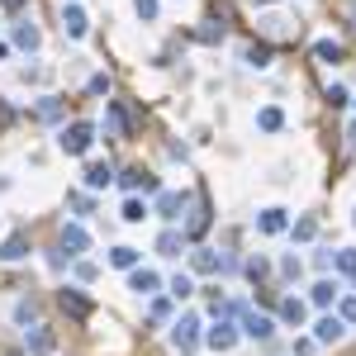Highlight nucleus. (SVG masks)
<instances>
[{"instance_id":"obj_18","label":"nucleus","mask_w":356,"mask_h":356,"mask_svg":"<svg viewBox=\"0 0 356 356\" xmlns=\"http://www.w3.org/2000/svg\"><path fill=\"white\" fill-rule=\"evenodd\" d=\"M314 57H318V62H342V43H338V38H318V43H314Z\"/></svg>"},{"instance_id":"obj_39","label":"nucleus","mask_w":356,"mask_h":356,"mask_svg":"<svg viewBox=\"0 0 356 356\" xmlns=\"http://www.w3.org/2000/svg\"><path fill=\"white\" fill-rule=\"evenodd\" d=\"M5 5H19V0H5Z\"/></svg>"},{"instance_id":"obj_26","label":"nucleus","mask_w":356,"mask_h":356,"mask_svg":"<svg viewBox=\"0 0 356 356\" xmlns=\"http://www.w3.org/2000/svg\"><path fill=\"white\" fill-rule=\"evenodd\" d=\"M124 219H128V223H143V219H148V204H143V200H124Z\"/></svg>"},{"instance_id":"obj_17","label":"nucleus","mask_w":356,"mask_h":356,"mask_svg":"<svg viewBox=\"0 0 356 356\" xmlns=\"http://www.w3.org/2000/svg\"><path fill=\"white\" fill-rule=\"evenodd\" d=\"M157 252H162V257H180V252H185V238H180L176 228H167V233L157 238Z\"/></svg>"},{"instance_id":"obj_19","label":"nucleus","mask_w":356,"mask_h":356,"mask_svg":"<svg viewBox=\"0 0 356 356\" xmlns=\"http://www.w3.org/2000/svg\"><path fill=\"white\" fill-rule=\"evenodd\" d=\"M304 314H309V309H304V299H295V295L280 304V318H285L290 328H299V323H304Z\"/></svg>"},{"instance_id":"obj_24","label":"nucleus","mask_w":356,"mask_h":356,"mask_svg":"<svg viewBox=\"0 0 356 356\" xmlns=\"http://www.w3.org/2000/svg\"><path fill=\"white\" fill-rule=\"evenodd\" d=\"M29 352H53V333H43V328H33V333H29Z\"/></svg>"},{"instance_id":"obj_12","label":"nucleus","mask_w":356,"mask_h":356,"mask_svg":"<svg viewBox=\"0 0 356 356\" xmlns=\"http://www.w3.org/2000/svg\"><path fill=\"white\" fill-rule=\"evenodd\" d=\"M309 304H318V309L338 304V280H318V285L309 290Z\"/></svg>"},{"instance_id":"obj_15","label":"nucleus","mask_w":356,"mask_h":356,"mask_svg":"<svg viewBox=\"0 0 356 356\" xmlns=\"http://www.w3.org/2000/svg\"><path fill=\"white\" fill-rule=\"evenodd\" d=\"M257 228H262V233H285V228H290V219H285V209H262Z\"/></svg>"},{"instance_id":"obj_25","label":"nucleus","mask_w":356,"mask_h":356,"mask_svg":"<svg viewBox=\"0 0 356 356\" xmlns=\"http://www.w3.org/2000/svg\"><path fill=\"white\" fill-rule=\"evenodd\" d=\"M167 290H172V299H190V295H195L190 275H172V285H167Z\"/></svg>"},{"instance_id":"obj_38","label":"nucleus","mask_w":356,"mask_h":356,"mask_svg":"<svg viewBox=\"0 0 356 356\" xmlns=\"http://www.w3.org/2000/svg\"><path fill=\"white\" fill-rule=\"evenodd\" d=\"M352 19H356V0H352Z\"/></svg>"},{"instance_id":"obj_33","label":"nucleus","mask_w":356,"mask_h":356,"mask_svg":"<svg viewBox=\"0 0 356 356\" xmlns=\"http://www.w3.org/2000/svg\"><path fill=\"white\" fill-rule=\"evenodd\" d=\"M152 318H172V304L167 299H152Z\"/></svg>"},{"instance_id":"obj_23","label":"nucleus","mask_w":356,"mask_h":356,"mask_svg":"<svg viewBox=\"0 0 356 356\" xmlns=\"http://www.w3.org/2000/svg\"><path fill=\"white\" fill-rule=\"evenodd\" d=\"M62 309H72L77 318H86V314H90V304L81 299V295H77V290H62Z\"/></svg>"},{"instance_id":"obj_5","label":"nucleus","mask_w":356,"mask_h":356,"mask_svg":"<svg viewBox=\"0 0 356 356\" xmlns=\"http://www.w3.org/2000/svg\"><path fill=\"white\" fill-rule=\"evenodd\" d=\"M119 180H124V190H148V195H157V190H162L157 176H152V172H143V167H128Z\"/></svg>"},{"instance_id":"obj_27","label":"nucleus","mask_w":356,"mask_h":356,"mask_svg":"<svg viewBox=\"0 0 356 356\" xmlns=\"http://www.w3.org/2000/svg\"><path fill=\"white\" fill-rule=\"evenodd\" d=\"M338 271H342V275H356V247H342V252H338Z\"/></svg>"},{"instance_id":"obj_28","label":"nucleus","mask_w":356,"mask_h":356,"mask_svg":"<svg viewBox=\"0 0 356 356\" xmlns=\"http://www.w3.org/2000/svg\"><path fill=\"white\" fill-rule=\"evenodd\" d=\"M133 10H138V19H143V24H152V19H157V0H133Z\"/></svg>"},{"instance_id":"obj_3","label":"nucleus","mask_w":356,"mask_h":356,"mask_svg":"<svg viewBox=\"0 0 356 356\" xmlns=\"http://www.w3.org/2000/svg\"><path fill=\"white\" fill-rule=\"evenodd\" d=\"M62 29H67V38H86L90 19H86V10H81L77 0H67V5H62Z\"/></svg>"},{"instance_id":"obj_29","label":"nucleus","mask_w":356,"mask_h":356,"mask_svg":"<svg viewBox=\"0 0 356 356\" xmlns=\"http://www.w3.org/2000/svg\"><path fill=\"white\" fill-rule=\"evenodd\" d=\"M38 114H43V119H57V114H62V105L48 95V100H38Z\"/></svg>"},{"instance_id":"obj_2","label":"nucleus","mask_w":356,"mask_h":356,"mask_svg":"<svg viewBox=\"0 0 356 356\" xmlns=\"http://www.w3.org/2000/svg\"><path fill=\"white\" fill-rule=\"evenodd\" d=\"M172 342H176V352H190L200 342V318L195 314H180L176 323H172Z\"/></svg>"},{"instance_id":"obj_8","label":"nucleus","mask_w":356,"mask_h":356,"mask_svg":"<svg viewBox=\"0 0 356 356\" xmlns=\"http://www.w3.org/2000/svg\"><path fill=\"white\" fill-rule=\"evenodd\" d=\"M157 285H162V280H157V271L133 266V275H128V290H133V295H157Z\"/></svg>"},{"instance_id":"obj_16","label":"nucleus","mask_w":356,"mask_h":356,"mask_svg":"<svg viewBox=\"0 0 356 356\" xmlns=\"http://www.w3.org/2000/svg\"><path fill=\"white\" fill-rule=\"evenodd\" d=\"M109 180H114V172H109L105 162H90L86 167V190H105Z\"/></svg>"},{"instance_id":"obj_21","label":"nucleus","mask_w":356,"mask_h":356,"mask_svg":"<svg viewBox=\"0 0 356 356\" xmlns=\"http://www.w3.org/2000/svg\"><path fill=\"white\" fill-rule=\"evenodd\" d=\"M109 266L133 271V266H138V247H114V252H109Z\"/></svg>"},{"instance_id":"obj_7","label":"nucleus","mask_w":356,"mask_h":356,"mask_svg":"<svg viewBox=\"0 0 356 356\" xmlns=\"http://www.w3.org/2000/svg\"><path fill=\"white\" fill-rule=\"evenodd\" d=\"M180 209H185V195H180V190H157V214H162V219L176 223Z\"/></svg>"},{"instance_id":"obj_35","label":"nucleus","mask_w":356,"mask_h":356,"mask_svg":"<svg viewBox=\"0 0 356 356\" xmlns=\"http://www.w3.org/2000/svg\"><path fill=\"white\" fill-rule=\"evenodd\" d=\"M347 143H352V148H356V124H352V128H347Z\"/></svg>"},{"instance_id":"obj_22","label":"nucleus","mask_w":356,"mask_h":356,"mask_svg":"<svg viewBox=\"0 0 356 356\" xmlns=\"http://www.w3.org/2000/svg\"><path fill=\"white\" fill-rule=\"evenodd\" d=\"M257 124H262V128H266V133H280V128H285V114H280V109H275V105H266V109H262V114H257Z\"/></svg>"},{"instance_id":"obj_31","label":"nucleus","mask_w":356,"mask_h":356,"mask_svg":"<svg viewBox=\"0 0 356 356\" xmlns=\"http://www.w3.org/2000/svg\"><path fill=\"white\" fill-rule=\"evenodd\" d=\"M247 62H252V67H266V62H271V48H247Z\"/></svg>"},{"instance_id":"obj_37","label":"nucleus","mask_w":356,"mask_h":356,"mask_svg":"<svg viewBox=\"0 0 356 356\" xmlns=\"http://www.w3.org/2000/svg\"><path fill=\"white\" fill-rule=\"evenodd\" d=\"M257 5H275V0H257Z\"/></svg>"},{"instance_id":"obj_6","label":"nucleus","mask_w":356,"mask_h":356,"mask_svg":"<svg viewBox=\"0 0 356 356\" xmlns=\"http://www.w3.org/2000/svg\"><path fill=\"white\" fill-rule=\"evenodd\" d=\"M86 247H90L86 228H81V223H67V228H62V252H67V257H81Z\"/></svg>"},{"instance_id":"obj_10","label":"nucleus","mask_w":356,"mask_h":356,"mask_svg":"<svg viewBox=\"0 0 356 356\" xmlns=\"http://www.w3.org/2000/svg\"><path fill=\"white\" fill-rule=\"evenodd\" d=\"M204 342H209L214 352H228V347L238 342V333H233V323H219V328H209V333H204Z\"/></svg>"},{"instance_id":"obj_4","label":"nucleus","mask_w":356,"mask_h":356,"mask_svg":"<svg viewBox=\"0 0 356 356\" xmlns=\"http://www.w3.org/2000/svg\"><path fill=\"white\" fill-rule=\"evenodd\" d=\"M342 333H347V318H338V314H323L314 323V338L318 342H342Z\"/></svg>"},{"instance_id":"obj_1","label":"nucleus","mask_w":356,"mask_h":356,"mask_svg":"<svg viewBox=\"0 0 356 356\" xmlns=\"http://www.w3.org/2000/svg\"><path fill=\"white\" fill-rule=\"evenodd\" d=\"M57 143H62V152H67V157H86L90 143H95V124H86V119H81V124H67Z\"/></svg>"},{"instance_id":"obj_20","label":"nucleus","mask_w":356,"mask_h":356,"mask_svg":"<svg viewBox=\"0 0 356 356\" xmlns=\"http://www.w3.org/2000/svg\"><path fill=\"white\" fill-rule=\"evenodd\" d=\"M190 266L200 271V275H209V271H219V266H223V257H214V252H209V247H200V252H195V257H190Z\"/></svg>"},{"instance_id":"obj_32","label":"nucleus","mask_w":356,"mask_h":356,"mask_svg":"<svg viewBox=\"0 0 356 356\" xmlns=\"http://www.w3.org/2000/svg\"><path fill=\"white\" fill-rule=\"evenodd\" d=\"M90 95H109V77H90Z\"/></svg>"},{"instance_id":"obj_30","label":"nucleus","mask_w":356,"mask_h":356,"mask_svg":"<svg viewBox=\"0 0 356 356\" xmlns=\"http://www.w3.org/2000/svg\"><path fill=\"white\" fill-rule=\"evenodd\" d=\"M309 238H314V219H299L295 223V243H309Z\"/></svg>"},{"instance_id":"obj_11","label":"nucleus","mask_w":356,"mask_h":356,"mask_svg":"<svg viewBox=\"0 0 356 356\" xmlns=\"http://www.w3.org/2000/svg\"><path fill=\"white\" fill-rule=\"evenodd\" d=\"M38 43H43V38H38V29H33L29 19H19V24H14V48H24V53H33Z\"/></svg>"},{"instance_id":"obj_34","label":"nucleus","mask_w":356,"mask_h":356,"mask_svg":"<svg viewBox=\"0 0 356 356\" xmlns=\"http://www.w3.org/2000/svg\"><path fill=\"white\" fill-rule=\"evenodd\" d=\"M342 318H347V323H356V295H352V299H342Z\"/></svg>"},{"instance_id":"obj_14","label":"nucleus","mask_w":356,"mask_h":356,"mask_svg":"<svg viewBox=\"0 0 356 356\" xmlns=\"http://www.w3.org/2000/svg\"><path fill=\"white\" fill-rule=\"evenodd\" d=\"M243 333L266 342V338H271V318H266V314H243Z\"/></svg>"},{"instance_id":"obj_40","label":"nucleus","mask_w":356,"mask_h":356,"mask_svg":"<svg viewBox=\"0 0 356 356\" xmlns=\"http://www.w3.org/2000/svg\"><path fill=\"white\" fill-rule=\"evenodd\" d=\"M352 223H356V219H352Z\"/></svg>"},{"instance_id":"obj_13","label":"nucleus","mask_w":356,"mask_h":356,"mask_svg":"<svg viewBox=\"0 0 356 356\" xmlns=\"http://www.w3.org/2000/svg\"><path fill=\"white\" fill-rule=\"evenodd\" d=\"M19 257H29V238L24 233H14V238L0 243V262H19Z\"/></svg>"},{"instance_id":"obj_9","label":"nucleus","mask_w":356,"mask_h":356,"mask_svg":"<svg viewBox=\"0 0 356 356\" xmlns=\"http://www.w3.org/2000/svg\"><path fill=\"white\" fill-rule=\"evenodd\" d=\"M105 128H109V138H128V114H124V105H119V100L109 105V114H105Z\"/></svg>"},{"instance_id":"obj_36","label":"nucleus","mask_w":356,"mask_h":356,"mask_svg":"<svg viewBox=\"0 0 356 356\" xmlns=\"http://www.w3.org/2000/svg\"><path fill=\"white\" fill-rule=\"evenodd\" d=\"M5 53H10V48H5V43H0V57H5Z\"/></svg>"}]
</instances>
